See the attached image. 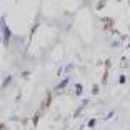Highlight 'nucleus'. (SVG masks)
Wrapping results in <instances>:
<instances>
[{
	"instance_id": "obj_13",
	"label": "nucleus",
	"mask_w": 130,
	"mask_h": 130,
	"mask_svg": "<svg viewBox=\"0 0 130 130\" xmlns=\"http://www.w3.org/2000/svg\"><path fill=\"white\" fill-rule=\"evenodd\" d=\"M113 115H115V110H112V112H108V113H107V117H105V120H110V119H112V117H113Z\"/></svg>"
},
{
	"instance_id": "obj_6",
	"label": "nucleus",
	"mask_w": 130,
	"mask_h": 130,
	"mask_svg": "<svg viewBox=\"0 0 130 130\" xmlns=\"http://www.w3.org/2000/svg\"><path fill=\"white\" fill-rule=\"evenodd\" d=\"M75 95H82V92H84V85L82 84H75Z\"/></svg>"
},
{
	"instance_id": "obj_12",
	"label": "nucleus",
	"mask_w": 130,
	"mask_h": 130,
	"mask_svg": "<svg viewBox=\"0 0 130 130\" xmlns=\"http://www.w3.org/2000/svg\"><path fill=\"white\" fill-rule=\"evenodd\" d=\"M99 92H100L99 85H97V84H93V87H92V93H93V95H99Z\"/></svg>"
},
{
	"instance_id": "obj_11",
	"label": "nucleus",
	"mask_w": 130,
	"mask_h": 130,
	"mask_svg": "<svg viewBox=\"0 0 130 130\" xmlns=\"http://www.w3.org/2000/svg\"><path fill=\"white\" fill-rule=\"evenodd\" d=\"M105 4H107V0H100L99 4H97V10H102V8L105 7Z\"/></svg>"
},
{
	"instance_id": "obj_14",
	"label": "nucleus",
	"mask_w": 130,
	"mask_h": 130,
	"mask_svg": "<svg viewBox=\"0 0 130 130\" xmlns=\"http://www.w3.org/2000/svg\"><path fill=\"white\" fill-rule=\"evenodd\" d=\"M127 82V77L125 75H120V78H119V84H125Z\"/></svg>"
},
{
	"instance_id": "obj_16",
	"label": "nucleus",
	"mask_w": 130,
	"mask_h": 130,
	"mask_svg": "<svg viewBox=\"0 0 130 130\" xmlns=\"http://www.w3.org/2000/svg\"><path fill=\"white\" fill-rule=\"evenodd\" d=\"M0 128H2V130H7V127H5L4 123H2V127H0Z\"/></svg>"
},
{
	"instance_id": "obj_2",
	"label": "nucleus",
	"mask_w": 130,
	"mask_h": 130,
	"mask_svg": "<svg viewBox=\"0 0 130 130\" xmlns=\"http://www.w3.org/2000/svg\"><path fill=\"white\" fill-rule=\"evenodd\" d=\"M69 82H70V77H65L63 80H60V82L57 84V87H55V90H57V92H58V90H63V88L67 87V85H69Z\"/></svg>"
},
{
	"instance_id": "obj_5",
	"label": "nucleus",
	"mask_w": 130,
	"mask_h": 130,
	"mask_svg": "<svg viewBox=\"0 0 130 130\" xmlns=\"http://www.w3.org/2000/svg\"><path fill=\"white\" fill-rule=\"evenodd\" d=\"M87 105H88V100H84V102H82V105H80V107H78V108L75 110V113H73V117H78V115H80V112L84 110V108L87 107Z\"/></svg>"
},
{
	"instance_id": "obj_17",
	"label": "nucleus",
	"mask_w": 130,
	"mask_h": 130,
	"mask_svg": "<svg viewBox=\"0 0 130 130\" xmlns=\"http://www.w3.org/2000/svg\"><path fill=\"white\" fill-rule=\"evenodd\" d=\"M127 48H130V38H128V43H127Z\"/></svg>"
},
{
	"instance_id": "obj_8",
	"label": "nucleus",
	"mask_w": 130,
	"mask_h": 130,
	"mask_svg": "<svg viewBox=\"0 0 130 130\" xmlns=\"http://www.w3.org/2000/svg\"><path fill=\"white\" fill-rule=\"evenodd\" d=\"M95 125H97V119H90L87 122V127H88V128H93Z\"/></svg>"
},
{
	"instance_id": "obj_10",
	"label": "nucleus",
	"mask_w": 130,
	"mask_h": 130,
	"mask_svg": "<svg viewBox=\"0 0 130 130\" xmlns=\"http://www.w3.org/2000/svg\"><path fill=\"white\" fill-rule=\"evenodd\" d=\"M38 119H40V112H37V113L34 115V120H32V122H34V127L38 125Z\"/></svg>"
},
{
	"instance_id": "obj_4",
	"label": "nucleus",
	"mask_w": 130,
	"mask_h": 130,
	"mask_svg": "<svg viewBox=\"0 0 130 130\" xmlns=\"http://www.w3.org/2000/svg\"><path fill=\"white\" fill-rule=\"evenodd\" d=\"M102 22H103V25H105V28H107V30L113 27V19H110V17H103Z\"/></svg>"
},
{
	"instance_id": "obj_7",
	"label": "nucleus",
	"mask_w": 130,
	"mask_h": 130,
	"mask_svg": "<svg viewBox=\"0 0 130 130\" xmlns=\"http://www.w3.org/2000/svg\"><path fill=\"white\" fill-rule=\"evenodd\" d=\"M10 82H12V75H7V77H5V80L2 82V88H7L8 85H10Z\"/></svg>"
},
{
	"instance_id": "obj_1",
	"label": "nucleus",
	"mask_w": 130,
	"mask_h": 130,
	"mask_svg": "<svg viewBox=\"0 0 130 130\" xmlns=\"http://www.w3.org/2000/svg\"><path fill=\"white\" fill-rule=\"evenodd\" d=\"M10 28H8V25L5 23V17L2 19V42H4V47H8V43H10Z\"/></svg>"
},
{
	"instance_id": "obj_15",
	"label": "nucleus",
	"mask_w": 130,
	"mask_h": 130,
	"mask_svg": "<svg viewBox=\"0 0 130 130\" xmlns=\"http://www.w3.org/2000/svg\"><path fill=\"white\" fill-rule=\"evenodd\" d=\"M105 69H107V70L110 69V60H105Z\"/></svg>"
},
{
	"instance_id": "obj_9",
	"label": "nucleus",
	"mask_w": 130,
	"mask_h": 130,
	"mask_svg": "<svg viewBox=\"0 0 130 130\" xmlns=\"http://www.w3.org/2000/svg\"><path fill=\"white\" fill-rule=\"evenodd\" d=\"M108 82V70L105 69V73H103V77H102V85H105Z\"/></svg>"
},
{
	"instance_id": "obj_3",
	"label": "nucleus",
	"mask_w": 130,
	"mask_h": 130,
	"mask_svg": "<svg viewBox=\"0 0 130 130\" xmlns=\"http://www.w3.org/2000/svg\"><path fill=\"white\" fill-rule=\"evenodd\" d=\"M50 103H52V92H47V97L43 99V103H42V108L50 107Z\"/></svg>"
}]
</instances>
